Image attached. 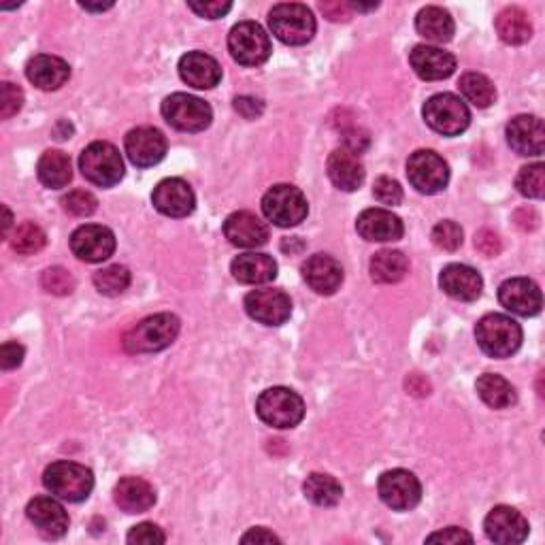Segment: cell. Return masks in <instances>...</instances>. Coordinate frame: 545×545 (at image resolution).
I'll list each match as a JSON object with an SVG mask.
<instances>
[{"mask_svg": "<svg viewBox=\"0 0 545 545\" xmlns=\"http://www.w3.org/2000/svg\"><path fill=\"white\" fill-rule=\"evenodd\" d=\"M188 7L201 15V18L207 20H218L222 15H226L230 9H233V3H188Z\"/></svg>", "mask_w": 545, "mask_h": 545, "instance_id": "cell-49", "label": "cell"}, {"mask_svg": "<svg viewBox=\"0 0 545 545\" xmlns=\"http://www.w3.org/2000/svg\"><path fill=\"white\" fill-rule=\"evenodd\" d=\"M43 486L52 492V497L69 503H81L90 497L94 488V475L88 467L79 465V462L58 460L45 469Z\"/></svg>", "mask_w": 545, "mask_h": 545, "instance_id": "cell-2", "label": "cell"}, {"mask_svg": "<svg viewBox=\"0 0 545 545\" xmlns=\"http://www.w3.org/2000/svg\"><path fill=\"white\" fill-rule=\"evenodd\" d=\"M235 109L243 115L245 120H256L258 115H262L264 105L252 96H239V98H235Z\"/></svg>", "mask_w": 545, "mask_h": 545, "instance_id": "cell-52", "label": "cell"}, {"mask_svg": "<svg viewBox=\"0 0 545 545\" xmlns=\"http://www.w3.org/2000/svg\"><path fill=\"white\" fill-rule=\"evenodd\" d=\"M245 311L264 326H282L292 316V301L282 290H254L245 296Z\"/></svg>", "mask_w": 545, "mask_h": 545, "instance_id": "cell-13", "label": "cell"}, {"mask_svg": "<svg viewBox=\"0 0 545 545\" xmlns=\"http://www.w3.org/2000/svg\"><path fill=\"white\" fill-rule=\"evenodd\" d=\"M371 143L369 135L365 130H360V128H352V130H343V147L345 150H350L352 154L360 156L362 152L367 150Z\"/></svg>", "mask_w": 545, "mask_h": 545, "instance_id": "cell-48", "label": "cell"}, {"mask_svg": "<svg viewBox=\"0 0 545 545\" xmlns=\"http://www.w3.org/2000/svg\"><path fill=\"white\" fill-rule=\"evenodd\" d=\"M115 503L126 514H143L156 505V490L141 477H124L115 486Z\"/></svg>", "mask_w": 545, "mask_h": 545, "instance_id": "cell-29", "label": "cell"}, {"mask_svg": "<svg viewBox=\"0 0 545 545\" xmlns=\"http://www.w3.org/2000/svg\"><path fill=\"white\" fill-rule=\"evenodd\" d=\"M126 154L135 167L147 169L158 164L164 156H167V139L162 132L152 126H141L130 130L126 135Z\"/></svg>", "mask_w": 545, "mask_h": 545, "instance_id": "cell-17", "label": "cell"}, {"mask_svg": "<svg viewBox=\"0 0 545 545\" xmlns=\"http://www.w3.org/2000/svg\"><path fill=\"white\" fill-rule=\"evenodd\" d=\"M22 360H24V348L20 343L7 341L3 348H0V367H3L5 371L18 369L22 365Z\"/></svg>", "mask_w": 545, "mask_h": 545, "instance_id": "cell-47", "label": "cell"}, {"mask_svg": "<svg viewBox=\"0 0 545 545\" xmlns=\"http://www.w3.org/2000/svg\"><path fill=\"white\" fill-rule=\"evenodd\" d=\"M9 228H11V211L5 207V237L9 235Z\"/></svg>", "mask_w": 545, "mask_h": 545, "instance_id": "cell-56", "label": "cell"}, {"mask_svg": "<svg viewBox=\"0 0 545 545\" xmlns=\"http://www.w3.org/2000/svg\"><path fill=\"white\" fill-rule=\"evenodd\" d=\"M499 301L507 311L522 318L537 316L543 307L541 290L533 279L528 277H511L507 282H503L499 288Z\"/></svg>", "mask_w": 545, "mask_h": 545, "instance_id": "cell-16", "label": "cell"}, {"mask_svg": "<svg viewBox=\"0 0 545 545\" xmlns=\"http://www.w3.org/2000/svg\"><path fill=\"white\" fill-rule=\"evenodd\" d=\"M162 115L169 126L181 132H203L213 120V111L203 98L186 92H175L164 98Z\"/></svg>", "mask_w": 545, "mask_h": 545, "instance_id": "cell-9", "label": "cell"}, {"mask_svg": "<svg viewBox=\"0 0 545 545\" xmlns=\"http://www.w3.org/2000/svg\"><path fill=\"white\" fill-rule=\"evenodd\" d=\"M79 171L98 188H113L124 177V160L118 147L107 141L90 143L79 156Z\"/></svg>", "mask_w": 545, "mask_h": 545, "instance_id": "cell-4", "label": "cell"}, {"mask_svg": "<svg viewBox=\"0 0 545 545\" xmlns=\"http://www.w3.org/2000/svg\"><path fill=\"white\" fill-rule=\"evenodd\" d=\"M416 30L426 41L448 43L454 37V20L452 15L441 7H424L416 18Z\"/></svg>", "mask_w": 545, "mask_h": 545, "instance_id": "cell-31", "label": "cell"}, {"mask_svg": "<svg viewBox=\"0 0 545 545\" xmlns=\"http://www.w3.org/2000/svg\"><path fill=\"white\" fill-rule=\"evenodd\" d=\"M154 207L167 218H188L196 207V196L188 181L179 177L162 179L152 194Z\"/></svg>", "mask_w": 545, "mask_h": 545, "instance_id": "cell-14", "label": "cell"}, {"mask_svg": "<svg viewBox=\"0 0 545 545\" xmlns=\"http://www.w3.org/2000/svg\"><path fill=\"white\" fill-rule=\"evenodd\" d=\"M228 52L241 66H260L271 58V39L256 22H239L228 35Z\"/></svg>", "mask_w": 545, "mask_h": 545, "instance_id": "cell-10", "label": "cell"}, {"mask_svg": "<svg viewBox=\"0 0 545 545\" xmlns=\"http://www.w3.org/2000/svg\"><path fill=\"white\" fill-rule=\"evenodd\" d=\"M226 239L237 247H260L269 241V228L250 211L230 213L224 222Z\"/></svg>", "mask_w": 545, "mask_h": 545, "instance_id": "cell-25", "label": "cell"}, {"mask_svg": "<svg viewBox=\"0 0 545 545\" xmlns=\"http://www.w3.org/2000/svg\"><path fill=\"white\" fill-rule=\"evenodd\" d=\"M273 35L286 45H305L316 35V18L301 3H279L269 13Z\"/></svg>", "mask_w": 545, "mask_h": 545, "instance_id": "cell-7", "label": "cell"}, {"mask_svg": "<svg viewBox=\"0 0 545 545\" xmlns=\"http://www.w3.org/2000/svg\"><path fill=\"white\" fill-rule=\"evenodd\" d=\"M516 188L526 198H543L545 194V167L541 162L528 164L516 177Z\"/></svg>", "mask_w": 545, "mask_h": 545, "instance_id": "cell-40", "label": "cell"}, {"mask_svg": "<svg viewBox=\"0 0 545 545\" xmlns=\"http://www.w3.org/2000/svg\"><path fill=\"white\" fill-rule=\"evenodd\" d=\"M322 13L330 22H348L350 20V5L348 3H322L320 5Z\"/></svg>", "mask_w": 545, "mask_h": 545, "instance_id": "cell-53", "label": "cell"}, {"mask_svg": "<svg viewBox=\"0 0 545 545\" xmlns=\"http://www.w3.org/2000/svg\"><path fill=\"white\" fill-rule=\"evenodd\" d=\"M94 286L105 296H120L130 286V271L122 264H111V267L94 273Z\"/></svg>", "mask_w": 545, "mask_h": 545, "instance_id": "cell-39", "label": "cell"}, {"mask_svg": "<svg viewBox=\"0 0 545 545\" xmlns=\"http://www.w3.org/2000/svg\"><path fill=\"white\" fill-rule=\"evenodd\" d=\"M373 196L377 198L382 205H401L403 201V188L396 179L392 177H379L375 179L373 186Z\"/></svg>", "mask_w": 545, "mask_h": 545, "instance_id": "cell-45", "label": "cell"}, {"mask_svg": "<svg viewBox=\"0 0 545 545\" xmlns=\"http://www.w3.org/2000/svg\"><path fill=\"white\" fill-rule=\"evenodd\" d=\"M422 115L426 124L443 137L462 135L471 124V111L467 103L450 92L435 94L428 98L424 103Z\"/></svg>", "mask_w": 545, "mask_h": 545, "instance_id": "cell-6", "label": "cell"}, {"mask_svg": "<svg viewBox=\"0 0 545 545\" xmlns=\"http://www.w3.org/2000/svg\"><path fill=\"white\" fill-rule=\"evenodd\" d=\"M441 290L456 301H475L484 290V279L467 264H448L439 275Z\"/></svg>", "mask_w": 545, "mask_h": 545, "instance_id": "cell-22", "label": "cell"}, {"mask_svg": "<svg viewBox=\"0 0 545 545\" xmlns=\"http://www.w3.org/2000/svg\"><path fill=\"white\" fill-rule=\"evenodd\" d=\"M81 7H84L86 11H107V9H111L113 5H88V3H81Z\"/></svg>", "mask_w": 545, "mask_h": 545, "instance_id": "cell-55", "label": "cell"}, {"mask_svg": "<svg viewBox=\"0 0 545 545\" xmlns=\"http://www.w3.org/2000/svg\"><path fill=\"white\" fill-rule=\"evenodd\" d=\"M71 250L84 262H103L109 260L115 252V235L107 226L86 224L79 226L71 235Z\"/></svg>", "mask_w": 545, "mask_h": 545, "instance_id": "cell-15", "label": "cell"}, {"mask_svg": "<svg viewBox=\"0 0 545 545\" xmlns=\"http://www.w3.org/2000/svg\"><path fill=\"white\" fill-rule=\"evenodd\" d=\"M303 277L313 292L330 296L343 284V267L333 256L316 254L303 264Z\"/></svg>", "mask_w": 545, "mask_h": 545, "instance_id": "cell-26", "label": "cell"}, {"mask_svg": "<svg viewBox=\"0 0 545 545\" xmlns=\"http://www.w3.org/2000/svg\"><path fill=\"white\" fill-rule=\"evenodd\" d=\"M64 209L75 218H88L98 209V201L92 192L86 190H73L62 198Z\"/></svg>", "mask_w": 545, "mask_h": 545, "instance_id": "cell-42", "label": "cell"}, {"mask_svg": "<svg viewBox=\"0 0 545 545\" xmlns=\"http://www.w3.org/2000/svg\"><path fill=\"white\" fill-rule=\"evenodd\" d=\"M326 173L328 179L343 192H354L362 186V181H365V167H362L360 156L345 150V147L335 150L328 156Z\"/></svg>", "mask_w": 545, "mask_h": 545, "instance_id": "cell-28", "label": "cell"}, {"mask_svg": "<svg viewBox=\"0 0 545 545\" xmlns=\"http://www.w3.org/2000/svg\"><path fill=\"white\" fill-rule=\"evenodd\" d=\"M409 260L399 250H382L371 258V277L377 284H396L407 275Z\"/></svg>", "mask_w": 545, "mask_h": 545, "instance_id": "cell-35", "label": "cell"}, {"mask_svg": "<svg viewBox=\"0 0 545 545\" xmlns=\"http://www.w3.org/2000/svg\"><path fill=\"white\" fill-rule=\"evenodd\" d=\"M181 322L173 313H156L132 326L124 335V350L128 354H152L167 350L177 339Z\"/></svg>", "mask_w": 545, "mask_h": 545, "instance_id": "cell-1", "label": "cell"}, {"mask_svg": "<svg viewBox=\"0 0 545 545\" xmlns=\"http://www.w3.org/2000/svg\"><path fill=\"white\" fill-rule=\"evenodd\" d=\"M433 243L445 252H456L462 245V228L452 220L439 222L433 228Z\"/></svg>", "mask_w": 545, "mask_h": 545, "instance_id": "cell-43", "label": "cell"}, {"mask_svg": "<svg viewBox=\"0 0 545 545\" xmlns=\"http://www.w3.org/2000/svg\"><path fill=\"white\" fill-rule=\"evenodd\" d=\"M26 77L30 84H35L37 88L52 92L60 90L66 81L71 77V66L66 60L58 56H49V54H39L35 58H30L26 64Z\"/></svg>", "mask_w": 545, "mask_h": 545, "instance_id": "cell-27", "label": "cell"}, {"mask_svg": "<svg viewBox=\"0 0 545 545\" xmlns=\"http://www.w3.org/2000/svg\"><path fill=\"white\" fill-rule=\"evenodd\" d=\"M497 32L507 45H522L533 37V24L528 13L520 7H507L497 18Z\"/></svg>", "mask_w": 545, "mask_h": 545, "instance_id": "cell-33", "label": "cell"}, {"mask_svg": "<svg viewBox=\"0 0 545 545\" xmlns=\"http://www.w3.org/2000/svg\"><path fill=\"white\" fill-rule=\"evenodd\" d=\"M475 247L480 250L484 256H497L501 252V241L499 237L492 233V230L484 228L475 235Z\"/></svg>", "mask_w": 545, "mask_h": 545, "instance_id": "cell-50", "label": "cell"}, {"mask_svg": "<svg viewBox=\"0 0 545 545\" xmlns=\"http://www.w3.org/2000/svg\"><path fill=\"white\" fill-rule=\"evenodd\" d=\"M358 235L365 241L373 243H388L399 241L405 233V226L399 216H394L388 209H365L356 222Z\"/></svg>", "mask_w": 545, "mask_h": 545, "instance_id": "cell-20", "label": "cell"}, {"mask_svg": "<svg viewBox=\"0 0 545 545\" xmlns=\"http://www.w3.org/2000/svg\"><path fill=\"white\" fill-rule=\"evenodd\" d=\"M303 492L307 501L318 507H335L343 497L341 484L326 473H311L303 484Z\"/></svg>", "mask_w": 545, "mask_h": 545, "instance_id": "cell-36", "label": "cell"}, {"mask_svg": "<svg viewBox=\"0 0 545 545\" xmlns=\"http://www.w3.org/2000/svg\"><path fill=\"white\" fill-rule=\"evenodd\" d=\"M258 418L273 428H294L305 418V403L290 388H269L256 401Z\"/></svg>", "mask_w": 545, "mask_h": 545, "instance_id": "cell-5", "label": "cell"}, {"mask_svg": "<svg viewBox=\"0 0 545 545\" xmlns=\"http://www.w3.org/2000/svg\"><path fill=\"white\" fill-rule=\"evenodd\" d=\"M507 143L520 156H541L545 150V128L537 115H516L507 124Z\"/></svg>", "mask_w": 545, "mask_h": 545, "instance_id": "cell-19", "label": "cell"}, {"mask_svg": "<svg viewBox=\"0 0 545 545\" xmlns=\"http://www.w3.org/2000/svg\"><path fill=\"white\" fill-rule=\"evenodd\" d=\"M128 543H137V545H156L167 541V535L162 533V528L152 524V522H143L132 526V531L126 537Z\"/></svg>", "mask_w": 545, "mask_h": 545, "instance_id": "cell-46", "label": "cell"}, {"mask_svg": "<svg viewBox=\"0 0 545 545\" xmlns=\"http://www.w3.org/2000/svg\"><path fill=\"white\" fill-rule=\"evenodd\" d=\"M28 520L39 528V533L58 539L69 531V514H66L64 507L52 499V497H35L26 507Z\"/></svg>", "mask_w": 545, "mask_h": 545, "instance_id": "cell-23", "label": "cell"}, {"mask_svg": "<svg viewBox=\"0 0 545 545\" xmlns=\"http://www.w3.org/2000/svg\"><path fill=\"white\" fill-rule=\"evenodd\" d=\"M407 179L422 194H439L450 181V167L437 152L418 150L407 160Z\"/></svg>", "mask_w": 545, "mask_h": 545, "instance_id": "cell-11", "label": "cell"}, {"mask_svg": "<svg viewBox=\"0 0 545 545\" xmlns=\"http://www.w3.org/2000/svg\"><path fill=\"white\" fill-rule=\"evenodd\" d=\"M377 492L382 501L394 511L414 509L422 499V486L418 477L405 469H392L382 473L377 482Z\"/></svg>", "mask_w": 545, "mask_h": 545, "instance_id": "cell-12", "label": "cell"}, {"mask_svg": "<svg viewBox=\"0 0 545 545\" xmlns=\"http://www.w3.org/2000/svg\"><path fill=\"white\" fill-rule=\"evenodd\" d=\"M24 105V92L11 84V81H5L3 86H0V118L9 120L13 118L15 113H18Z\"/></svg>", "mask_w": 545, "mask_h": 545, "instance_id": "cell-44", "label": "cell"}, {"mask_svg": "<svg viewBox=\"0 0 545 545\" xmlns=\"http://www.w3.org/2000/svg\"><path fill=\"white\" fill-rule=\"evenodd\" d=\"M41 286L49 294L66 296L75 290V277L62 267H52L41 275Z\"/></svg>", "mask_w": 545, "mask_h": 545, "instance_id": "cell-41", "label": "cell"}, {"mask_svg": "<svg viewBox=\"0 0 545 545\" xmlns=\"http://www.w3.org/2000/svg\"><path fill=\"white\" fill-rule=\"evenodd\" d=\"M241 541L243 543H279L282 539L273 535L271 531H267V528H252L250 533H245L241 537Z\"/></svg>", "mask_w": 545, "mask_h": 545, "instance_id": "cell-54", "label": "cell"}, {"mask_svg": "<svg viewBox=\"0 0 545 545\" xmlns=\"http://www.w3.org/2000/svg\"><path fill=\"white\" fill-rule=\"evenodd\" d=\"M230 271H233V277L241 284H269L277 277V262L267 256V254H241L230 264Z\"/></svg>", "mask_w": 545, "mask_h": 545, "instance_id": "cell-30", "label": "cell"}, {"mask_svg": "<svg viewBox=\"0 0 545 545\" xmlns=\"http://www.w3.org/2000/svg\"><path fill=\"white\" fill-rule=\"evenodd\" d=\"M475 339L490 358H509L520 350L522 328L514 318L503 316V313H488L477 322Z\"/></svg>", "mask_w": 545, "mask_h": 545, "instance_id": "cell-3", "label": "cell"}, {"mask_svg": "<svg viewBox=\"0 0 545 545\" xmlns=\"http://www.w3.org/2000/svg\"><path fill=\"white\" fill-rule=\"evenodd\" d=\"M458 86L462 96H465L467 101L477 109H486L497 101V90H494V84L482 73L462 75Z\"/></svg>", "mask_w": 545, "mask_h": 545, "instance_id": "cell-37", "label": "cell"}, {"mask_svg": "<svg viewBox=\"0 0 545 545\" xmlns=\"http://www.w3.org/2000/svg\"><path fill=\"white\" fill-rule=\"evenodd\" d=\"M475 388H477V394H480V399L492 409H507L511 405H516L518 401L516 388L501 375L486 373L477 379Z\"/></svg>", "mask_w": 545, "mask_h": 545, "instance_id": "cell-34", "label": "cell"}, {"mask_svg": "<svg viewBox=\"0 0 545 545\" xmlns=\"http://www.w3.org/2000/svg\"><path fill=\"white\" fill-rule=\"evenodd\" d=\"M428 543H460V541H467L471 543L473 541V535H469L467 531H462V528L458 526H450V528H443V531L439 533H433L426 537Z\"/></svg>", "mask_w": 545, "mask_h": 545, "instance_id": "cell-51", "label": "cell"}, {"mask_svg": "<svg viewBox=\"0 0 545 545\" xmlns=\"http://www.w3.org/2000/svg\"><path fill=\"white\" fill-rule=\"evenodd\" d=\"M484 531L494 543L516 545L528 537V520L514 507L497 505L486 516Z\"/></svg>", "mask_w": 545, "mask_h": 545, "instance_id": "cell-18", "label": "cell"}, {"mask_svg": "<svg viewBox=\"0 0 545 545\" xmlns=\"http://www.w3.org/2000/svg\"><path fill=\"white\" fill-rule=\"evenodd\" d=\"M411 69L424 81H441L454 75L456 58L433 45H416L409 54Z\"/></svg>", "mask_w": 545, "mask_h": 545, "instance_id": "cell-21", "label": "cell"}, {"mask_svg": "<svg viewBox=\"0 0 545 545\" xmlns=\"http://www.w3.org/2000/svg\"><path fill=\"white\" fill-rule=\"evenodd\" d=\"M9 243L13 247V252H18L22 256H30L41 252L45 243H47V235L43 233V228L37 226L35 222H24L22 226H18L13 230V235L9 237Z\"/></svg>", "mask_w": 545, "mask_h": 545, "instance_id": "cell-38", "label": "cell"}, {"mask_svg": "<svg viewBox=\"0 0 545 545\" xmlns=\"http://www.w3.org/2000/svg\"><path fill=\"white\" fill-rule=\"evenodd\" d=\"M262 213L279 228L299 226L309 213L305 194L290 184L273 186L262 198Z\"/></svg>", "mask_w": 545, "mask_h": 545, "instance_id": "cell-8", "label": "cell"}, {"mask_svg": "<svg viewBox=\"0 0 545 545\" xmlns=\"http://www.w3.org/2000/svg\"><path fill=\"white\" fill-rule=\"evenodd\" d=\"M37 175L45 188H52V190L66 188L73 179L71 158L60 150H49L39 158Z\"/></svg>", "mask_w": 545, "mask_h": 545, "instance_id": "cell-32", "label": "cell"}, {"mask_svg": "<svg viewBox=\"0 0 545 545\" xmlns=\"http://www.w3.org/2000/svg\"><path fill=\"white\" fill-rule=\"evenodd\" d=\"M179 77L196 90H211L220 84L222 66L205 52H188L179 60Z\"/></svg>", "mask_w": 545, "mask_h": 545, "instance_id": "cell-24", "label": "cell"}]
</instances>
